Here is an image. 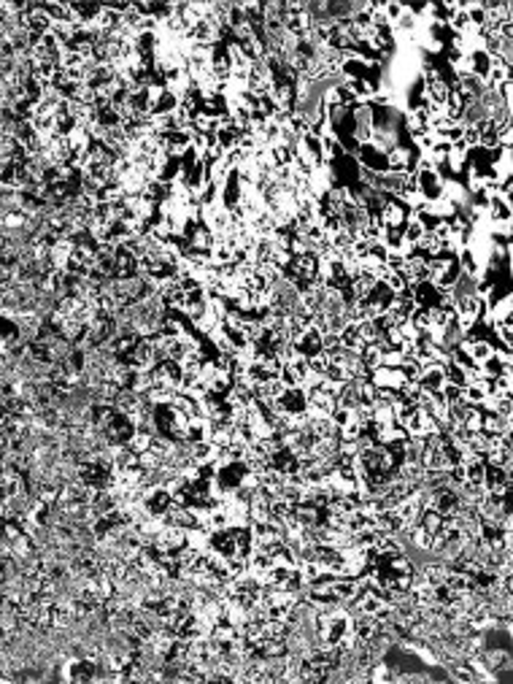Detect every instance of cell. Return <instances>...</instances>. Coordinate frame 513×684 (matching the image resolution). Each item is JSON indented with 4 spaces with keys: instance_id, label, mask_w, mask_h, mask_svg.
Wrapping results in <instances>:
<instances>
[{
    "instance_id": "7a4b0ae2",
    "label": "cell",
    "mask_w": 513,
    "mask_h": 684,
    "mask_svg": "<svg viewBox=\"0 0 513 684\" xmlns=\"http://www.w3.org/2000/svg\"><path fill=\"white\" fill-rule=\"evenodd\" d=\"M446 384V376H443V365H427L421 368V376H419V387L421 392H438L440 387Z\"/></svg>"
},
{
    "instance_id": "6da1fadb",
    "label": "cell",
    "mask_w": 513,
    "mask_h": 684,
    "mask_svg": "<svg viewBox=\"0 0 513 684\" xmlns=\"http://www.w3.org/2000/svg\"><path fill=\"white\" fill-rule=\"evenodd\" d=\"M292 343H295V349H297V355H300V358H314V355H319V352H321V333L311 325L308 330H303V333H300V336H297Z\"/></svg>"
},
{
    "instance_id": "3957f363",
    "label": "cell",
    "mask_w": 513,
    "mask_h": 684,
    "mask_svg": "<svg viewBox=\"0 0 513 684\" xmlns=\"http://www.w3.org/2000/svg\"><path fill=\"white\" fill-rule=\"evenodd\" d=\"M44 14L51 19V25L73 22V14H70V6L68 3H44Z\"/></svg>"
},
{
    "instance_id": "277c9868",
    "label": "cell",
    "mask_w": 513,
    "mask_h": 684,
    "mask_svg": "<svg viewBox=\"0 0 513 684\" xmlns=\"http://www.w3.org/2000/svg\"><path fill=\"white\" fill-rule=\"evenodd\" d=\"M467 346V352H470V358L476 360V362H483V360L489 358L495 349H492V343L489 341H462Z\"/></svg>"
}]
</instances>
